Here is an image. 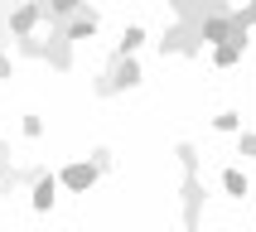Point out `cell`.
<instances>
[{"label": "cell", "mask_w": 256, "mask_h": 232, "mask_svg": "<svg viewBox=\"0 0 256 232\" xmlns=\"http://www.w3.org/2000/svg\"><path fill=\"white\" fill-rule=\"evenodd\" d=\"M155 44H160V54H164V58H198L203 54V20H184V14H174Z\"/></svg>", "instance_id": "1"}, {"label": "cell", "mask_w": 256, "mask_h": 232, "mask_svg": "<svg viewBox=\"0 0 256 232\" xmlns=\"http://www.w3.org/2000/svg\"><path fill=\"white\" fill-rule=\"evenodd\" d=\"M140 63H136V54H112V63L92 78V92L97 97H116V92H130V87H140Z\"/></svg>", "instance_id": "2"}, {"label": "cell", "mask_w": 256, "mask_h": 232, "mask_svg": "<svg viewBox=\"0 0 256 232\" xmlns=\"http://www.w3.org/2000/svg\"><path fill=\"white\" fill-rule=\"evenodd\" d=\"M203 203H208V184H203L198 174H184V184H179V213H184L188 232L203 228Z\"/></svg>", "instance_id": "3"}, {"label": "cell", "mask_w": 256, "mask_h": 232, "mask_svg": "<svg viewBox=\"0 0 256 232\" xmlns=\"http://www.w3.org/2000/svg\"><path fill=\"white\" fill-rule=\"evenodd\" d=\"M72 44L78 39H68L58 24H48V34H44V63H54L58 72H72Z\"/></svg>", "instance_id": "4"}, {"label": "cell", "mask_w": 256, "mask_h": 232, "mask_svg": "<svg viewBox=\"0 0 256 232\" xmlns=\"http://www.w3.org/2000/svg\"><path fill=\"white\" fill-rule=\"evenodd\" d=\"M39 174H48V164H0V198H10L14 188H29Z\"/></svg>", "instance_id": "5"}, {"label": "cell", "mask_w": 256, "mask_h": 232, "mask_svg": "<svg viewBox=\"0 0 256 232\" xmlns=\"http://www.w3.org/2000/svg\"><path fill=\"white\" fill-rule=\"evenodd\" d=\"M68 39H97V29H102V14L92 10V5H78V10L68 14V20H54Z\"/></svg>", "instance_id": "6"}, {"label": "cell", "mask_w": 256, "mask_h": 232, "mask_svg": "<svg viewBox=\"0 0 256 232\" xmlns=\"http://www.w3.org/2000/svg\"><path fill=\"white\" fill-rule=\"evenodd\" d=\"M97 179H102V170L92 164V160H78V164H63V170H58V184L72 188V194H87Z\"/></svg>", "instance_id": "7"}, {"label": "cell", "mask_w": 256, "mask_h": 232, "mask_svg": "<svg viewBox=\"0 0 256 232\" xmlns=\"http://www.w3.org/2000/svg\"><path fill=\"white\" fill-rule=\"evenodd\" d=\"M39 24H44L39 0H14L10 5V34H29V29H39Z\"/></svg>", "instance_id": "8"}, {"label": "cell", "mask_w": 256, "mask_h": 232, "mask_svg": "<svg viewBox=\"0 0 256 232\" xmlns=\"http://www.w3.org/2000/svg\"><path fill=\"white\" fill-rule=\"evenodd\" d=\"M58 188H63V184H58V174H54V170H48V174H39V179L29 184V194H34V198H29V203H34V213H48V208H54Z\"/></svg>", "instance_id": "9"}, {"label": "cell", "mask_w": 256, "mask_h": 232, "mask_svg": "<svg viewBox=\"0 0 256 232\" xmlns=\"http://www.w3.org/2000/svg\"><path fill=\"white\" fill-rule=\"evenodd\" d=\"M242 54H246V44H237V39L213 44V63H218V68H237V63H242Z\"/></svg>", "instance_id": "10"}, {"label": "cell", "mask_w": 256, "mask_h": 232, "mask_svg": "<svg viewBox=\"0 0 256 232\" xmlns=\"http://www.w3.org/2000/svg\"><path fill=\"white\" fill-rule=\"evenodd\" d=\"M78 5H87V0H39V10H44V24H54V20H68Z\"/></svg>", "instance_id": "11"}, {"label": "cell", "mask_w": 256, "mask_h": 232, "mask_svg": "<svg viewBox=\"0 0 256 232\" xmlns=\"http://www.w3.org/2000/svg\"><path fill=\"white\" fill-rule=\"evenodd\" d=\"M14 54H20V58H44V34H39V29L14 34Z\"/></svg>", "instance_id": "12"}, {"label": "cell", "mask_w": 256, "mask_h": 232, "mask_svg": "<svg viewBox=\"0 0 256 232\" xmlns=\"http://www.w3.org/2000/svg\"><path fill=\"white\" fill-rule=\"evenodd\" d=\"M174 160H179V170H184V174H198V150H194L188 140L174 145Z\"/></svg>", "instance_id": "13"}, {"label": "cell", "mask_w": 256, "mask_h": 232, "mask_svg": "<svg viewBox=\"0 0 256 232\" xmlns=\"http://www.w3.org/2000/svg\"><path fill=\"white\" fill-rule=\"evenodd\" d=\"M145 44V29L140 24H126V34H121V44H116V54H136Z\"/></svg>", "instance_id": "14"}, {"label": "cell", "mask_w": 256, "mask_h": 232, "mask_svg": "<svg viewBox=\"0 0 256 232\" xmlns=\"http://www.w3.org/2000/svg\"><path fill=\"white\" fill-rule=\"evenodd\" d=\"M222 188H228L232 198H246V174L242 170H222Z\"/></svg>", "instance_id": "15"}, {"label": "cell", "mask_w": 256, "mask_h": 232, "mask_svg": "<svg viewBox=\"0 0 256 232\" xmlns=\"http://www.w3.org/2000/svg\"><path fill=\"white\" fill-rule=\"evenodd\" d=\"M10 5H14V0H0V48L14 44V34H10Z\"/></svg>", "instance_id": "16"}, {"label": "cell", "mask_w": 256, "mask_h": 232, "mask_svg": "<svg viewBox=\"0 0 256 232\" xmlns=\"http://www.w3.org/2000/svg\"><path fill=\"white\" fill-rule=\"evenodd\" d=\"M87 160H92V164H97L102 174H106V170H112V164H116V155H112V150H106V145H92V155H87Z\"/></svg>", "instance_id": "17"}, {"label": "cell", "mask_w": 256, "mask_h": 232, "mask_svg": "<svg viewBox=\"0 0 256 232\" xmlns=\"http://www.w3.org/2000/svg\"><path fill=\"white\" fill-rule=\"evenodd\" d=\"M213 126H218V130H237V126H242V116H237V112H218Z\"/></svg>", "instance_id": "18"}, {"label": "cell", "mask_w": 256, "mask_h": 232, "mask_svg": "<svg viewBox=\"0 0 256 232\" xmlns=\"http://www.w3.org/2000/svg\"><path fill=\"white\" fill-rule=\"evenodd\" d=\"M232 14H237V20H242L246 29H256V0H246V5H237Z\"/></svg>", "instance_id": "19"}, {"label": "cell", "mask_w": 256, "mask_h": 232, "mask_svg": "<svg viewBox=\"0 0 256 232\" xmlns=\"http://www.w3.org/2000/svg\"><path fill=\"white\" fill-rule=\"evenodd\" d=\"M20 130H24L29 140H39V136H44V121H39V116H24V121H20Z\"/></svg>", "instance_id": "20"}, {"label": "cell", "mask_w": 256, "mask_h": 232, "mask_svg": "<svg viewBox=\"0 0 256 232\" xmlns=\"http://www.w3.org/2000/svg\"><path fill=\"white\" fill-rule=\"evenodd\" d=\"M242 155L256 160V130H242Z\"/></svg>", "instance_id": "21"}, {"label": "cell", "mask_w": 256, "mask_h": 232, "mask_svg": "<svg viewBox=\"0 0 256 232\" xmlns=\"http://www.w3.org/2000/svg\"><path fill=\"white\" fill-rule=\"evenodd\" d=\"M5 78H14V63H10V54L0 48V82H5Z\"/></svg>", "instance_id": "22"}, {"label": "cell", "mask_w": 256, "mask_h": 232, "mask_svg": "<svg viewBox=\"0 0 256 232\" xmlns=\"http://www.w3.org/2000/svg\"><path fill=\"white\" fill-rule=\"evenodd\" d=\"M10 160H14V150H10L5 140H0V164H10Z\"/></svg>", "instance_id": "23"}]
</instances>
